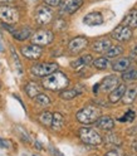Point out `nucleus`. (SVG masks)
<instances>
[{
  "instance_id": "nucleus-1",
  "label": "nucleus",
  "mask_w": 137,
  "mask_h": 156,
  "mask_svg": "<svg viewBox=\"0 0 137 156\" xmlns=\"http://www.w3.org/2000/svg\"><path fill=\"white\" fill-rule=\"evenodd\" d=\"M43 87L47 90H51V91H61L64 90L65 87L69 84V78H68L64 73L62 72H53L49 76L44 77L43 80Z\"/></svg>"
},
{
  "instance_id": "nucleus-2",
  "label": "nucleus",
  "mask_w": 137,
  "mask_h": 156,
  "mask_svg": "<svg viewBox=\"0 0 137 156\" xmlns=\"http://www.w3.org/2000/svg\"><path fill=\"white\" fill-rule=\"evenodd\" d=\"M101 116L100 110L94 106H86L82 110L77 112V120L83 125H91L97 121V119Z\"/></svg>"
},
{
  "instance_id": "nucleus-3",
  "label": "nucleus",
  "mask_w": 137,
  "mask_h": 156,
  "mask_svg": "<svg viewBox=\"0 0 137 156\" xmlns=\"http://www.w3.org/2000/svg\"><path fill=\"white\" fill-rule=\"evenodd\" d=\"M79 139L87 145L97 146L102 144V136L91 127H82L79 130Z\"/></svg>"
},
{
  "instance_id": "nucleus-4",
  "label": "nucleus",
  "mask_w": 137,
  "mask_h": 156,
  "mask_svg": "<svg viewBox=\"0 0 137 156\" xmlns=\"http://www.w3.org/2000/svg\"><path fill=\"white\" fill-rule=\"evenodd\" d=\"M0 20L4 24H15L19 20L18 9L10 5H2L0 6Z\"/></svg>"
},
{
  "instance_id": "nucleus-5",
  "label": "nucleus",
  "mask_w": 137,
  "mask_h": 156,
  "mask_svg": "<svg viewBox=\"0 0 137 156\" xmlns=\"http://www.w3.org/2000/svg\"><path fill=\"white\" fill-rule=\"evenodd\" d=\"M54 39V34L52 30H48V29H40V30H37L33 35H32V43L39 47L43 45H48L53 42Z\"/></svg>"
},
{
  "instance_id": "nucleus-6",
  "label": "nucleus",
  "mask_w": 137,
  "mask_h": 156,
  "mask_svg": "<svg viewBox=\"0 0 137 156\" xmlns=\"http://www.w3.org/2000/svg\"><path fill=\"white\" fill-rule=\"evenodd\" d=\"M53 19V12L49 6L47 5H39L35 10V22L39 25H47L52 22Z\"/></svg>"
},
{
  "instance_id": "nucleus-7",
  "label": "nucleus",
  "mask_w": 137,
  "mask_h": 156,
  "mask_svg": "<svg viewBox=\"0 0 137 156\" xmlns=\"http://www.w3.org/2000/svg\"><path fill=\"white\" fill-rule=\"evenodd\" d=\"M57 69H58L57 63H38L30 68L32 73L38 77H47L51 73L55 72Z\"/></svg>"
},
{
  "instance_id": "nucleus-8",
  "label": "nucleus",
  "mask_w": 137,
  "mask_h": 156,
  "mask_svg": "<svg viewBox=\"0 0 137 156\" xmlns=\"http://www.w3.org/2000/svg\"><path fill=\"white\" fill-rule=\"evenodd\" d=\"M112 37L116 39V41H120V42H128L130 39L132 38V30H131V28H128V27H126V25L121 24V25H118L117 28L113 29Z\"/></svg>"
},
{
  "instance_id": "nucleus-9",
  "label": "nucleus",
  "mask_w": 137,
  "mask_h": 156,
  "mask_svg": "<svg viewBox=\"0 0 137 156\" xmlns=\"http://www.w3.org/2000/svg\"><path fill=\"white\" fill-rule=\"evenodd\" d=\"M88 45V39L86 37H76L68 44V51L72 54L81 53L83 49H86V47Z\"/></svg>"
},
{
  "instance_id": "nucleus-10",
  "label": "nucleus",
  "mask_w": 137,
  "mask_h": 156,
  "mask_svg": "<svg viewBox=\"0 0 137 156\" xmlns=\"http://www.w3.org/2000/svg\"><path fill=\"white\" fill-rule=\"evenodd\" d=\"M43 53V49L42 47L39 45H35V44H29V45H25L22 48V54L28 58V59H32V61H37L40 58Z\"/></svg>"
},
{
  "instance_id": "nucleus-11",
  "label": "nucleus",
  "mask_w": 137,
  "mask_h": 156,
  "mask_svg": "<svg viewBox=\"0 0 137 156\" xmlns=\"http://www.w3.org/2000/svg\"><path fill=\"white\" fill-rule=\"evenodd\" d=\"M83 5V0H65L62 5V13L73 14Z\"/></svg>"
},
{
  "instance_id": "nucleus-12",
  "label": "nucleus",
  "mask_w": 137,
  "mask_h": 156,
  "mask_svg": "<svg viewBox=\"0 0 137 156\" xmlns=\"http://www.w3.org/2000/svg\"><path fill=\"white\" fill-rule=\"evenodd\" d=\"M83 22L87 25H101L103 23V15L100 12H92V13H88L84 18H83Z\"/></svg>"
},
{
  "instance_id": "nucleus-13",
  "label": "nucleus",
  "mask_w": 137,
  "mask_h": 156,
  "mask_svg": "<svg viewBox=\"0 0 137 156\" xmlns=\"http://www.w3.org/2000/svg\"><path fill=\"white\" fill-rule=\"evenodd\" d=\"M117 84H118V78L114 74H111V76H107L106 78H103L102 82L98 86L101 87L102 91H111Z\"/></svg>"
},
{
  "instance_id": "nucleus-14",
  "label": "nucleus",
  "mask_w": 137,
  "mask_h": 156,
  "mask_svg": "<svg viewBox=\"0 0 137 156\" xmlns=\"http://www.w3.org/2000/svg\"><path fill=\"white\" fill-rule=\"evenodd\" d=\"M96 125H97V127H100L102 130L110 131L114 127V121L110 116H100L96 121Z\"/></svg>"
},
{
  "instance_id": "nucleus-15",
  "label": "nucleus",
  "mask_w": 137,
  "mask_h": 156,
  "mask_svg": "<svg viewBox=\"0 0 137 156\" xmlns=\"http://www.w3.org/2000/svg\"><path fill=\"white\" fill-rule=\"evenodd\" d=\"M126 91V84H118V86H116L113 91L110 93L108 96V100L111 103H116V102H118L121 98H122V96Z\"/></svg>"
},
{
  "instance_id": "nucleus-16",
  "label": "nucleus",
  "mask_w": 137,
  "mask_h": 156,
  "mask_svg": "<svg viewBox=\"0 0 137 156\" xmlns=\"http://www.w3.org/2000/svg\"><path fill=\"white\" fill-rule=\"evenodd\" d=\"M24 90H25V93L30 97V98H34V97H37L39 93H42V86L30 81V82L26 83Z\"/></svg>"
},
{
  "instance_id": "nucleus-17",
  "label": "nucleus",
  "mask_w": 137,
  "mask_h": 156,
  "mask_svg": "<svg viewBox=\"0 0 137 156\" xmlns=\"http://www.w3.org/2000/svg\"><path fill=\"white\" fill-rule=\"evenodd\" d=\"M137 97V86H132L130 88H126L123 96H122V101L126 105H131Z\"/></svg>"
},
{
  "instance_id": "nucleus-18",
  "label": "nucleus",
  "mask_w": 137,
  "mask_h": 156,
  "mask_svg": "<svg viewBox=\"0 0 137 156\" xmlns=\"http://www.w3.org/2000/svg\"><path fill=\"white\" fill-rule=\"evenodd\" d=\"M111 47V41L107 38L98 39L94 44H93V51L97 53H106V51Z\"/></svg>"
},
{
  "instance_id": "nucleus-19",
  "label": "nucleus",
  "mask_w": 137,
  "mask_h": 156,
  "mask_svg": "<svg viewBox=\"0 0 137 156\" xmlns=\"http://www.w3.org/2000/svg\"><path fill=\"white\" fill-rule=\"evenodd\" d=\"M93 61V58L91 54H86L81 58H78V59H76L74 62L71 63V67H73L74 69H79V68L84 67V66H88V64H91Z\"/></svg>"
},
{
  "instance_id": "nucleus-20",
  "label": "nucleus",
  "mask_w": 137,
  "mask_h": 156,
  "mask_svg": "<svg viewBox=\"0 0 137 156\" xmlns=\"http://www.w3.org/2000/svg\"><path fill=\"white\" fill-rule=\"evenodd\" d=\"M130 66H131V62H130L128 58H120V59L113 62L112 68L116 72H125Z\"/></svg>"
},
{
  "instance_id": "nucleus-21",
  "label": "nucleus",
  "mask_w": 137,
  "mask_h": 156,
  "mask_svg": "<svg viewBox=\"0 0 137 156\" xmlns=\"http://www.w3.org/2000/svg\"><path fill=\"white\" fill-rule=\"evenodd\" d=\"M123 25L128 28H137V10L133 9L123 18Z\"/></svg>"
},
{
  "instance_id": "nucleus-22",
  "label": "nucleus",
  "mask_w": 137,
  "mask_h": 156,
  "mask_svg": "<svg viewBox=\"0 0 137 156\" xmlns=\"http://www.w3.org/2000/svg\"><path fill=\"white\" fill-rule=\"evenodd\" d=\"M30 34H32V30L29 27H24V28H20V29H18V30L13 32V37L19 42H23L25 39H28L30 37Z\"/></svg>"
},
{
  "instance_id": "nucleus-23",
  "label": "nucleus",
  "mask_w": 137,
  "mask_h": 156,
  "mask_svg": "<svg viewBox=\"0 0 137 156\" xmlns=\"http://www.w3.org/2000/svg\"><path fill=\"white\" fill-rule=\"evenodd\" d=\"M64 123V117L59 113V112H55L53 113V120H52V125H51V127L55 131L58 130H61L62 129V126Z\"/></svg>"
},
{
  "instance_id": "nucleus-24",
  "label": "nucleus",
  "mask_w": 137,
  "mask_h": 156,
  "mask_svg": "<svg viewBox=\"0 0 137 156\" xmlns=\"http://www.w3.org/2000/svg\"><path fill=\"white\" fill-rule=\"evenodd\" d=\"M104 141L107 144H110V145H117V146H120L122 144V139H121V136L118 133H116V132H110V133H107V136L104 137Z\"/></svg>"
},
{
  "instance_id": "nucleus-25",
  "label": "nucleus",
  "mask_w": 137,
  "mask_h": 156,
  "mask_svg": "<svg viewBox=\"0 0 137 156\" xmlns=\"http://www.w3.org/2000/svg\"><path fill=\"white\" fill-rule=\"evenodd\" d=\"M123 53V48L121 45H113V47H110L106 51V55L108 58H116Z\"/></svg>"
},
{
  "instance_id": "nucleus-26",
  "label": "nucleus",
  "mask_w": 137,
  "mask_h": 156,
  "mask_svg": "<svg viewBox=\"0 0 137 156\" xmlns=\"http://www.w3.org/2000/svg\"><path fill=\"white\" fill-rule=\"evenodd\" d=\"M34 100H35V103L37 105L42 106V107H45V106H49L51 105V98L48 96L43 94V93H39L37 97H34Z\"/></svg>"
},
{
  "instance_id": "nucleus-27",
  "label": "nucleus",
  "mask_w": 137,
  "mask_h": 156,
  "mask_svg": "<svg viewBox=\"0 0 137 156\" xmlns=\"http://www.w3.org/2000/svg\"><path fill=\"white\" fill-rule=\"evenodd\" d=\"M93 66L97 68V69H106L107 67H108V59H107L106 57H100L97 58V59L93 61Z\"/></svg>"
},
{
  "instance_id": "nucleus-28",
  "label": "nucleus",
  "mask_w": 137,
  "mask_h": 156,
  "mask_svg": "<svg viewBox=\"0 0 137 156\" xmlns=\"http://www.w3.org/2000/svg\"><path fill=\"white\" fill-rule=\"evenodd\" d=\"M78 94H79V92H77V90H65V91L61 92V98H63L65 101H69V100H73Z\"/></svg>"
},
{
  "instance_id": "nucleus-29",
  "label": "nucleus",
  "mask_w": 137,
  "mask_h": 156,
  "mask_svg": "<svg viewBox=\"0 0 137 156\" xmlns=\"http://www.w3.org/2000/svg\"><path fill=\"white\" fill-rule=\"evenodd\" d=\"M52 120H53V113H51V112H43L40 116H39V121L45 126H51Z\"/></svg>"
},
{
  "instance_id": "nucleus-30",
  "label": "nucleus",
  "mask_w": 137,
  "mask_h": 156,
  "mask_svg": "<svg viewBox=\"0 0 137 156\" xmlns=\"http://www.w3.org/2000/svg\"><path fill=\"white\" fill-rule=\"evenodd\" d=\"M122 80L126 82H131V81H136L137 80V71L136 69H131L127 71L122 74Z\"/></svg>"
},
{
  "instance_id": "nucleus-31",
  "label": "nucleus",
  "mask_w": 137,
  "mask_h": 156,
  "mask_svg": "<svg viewBox=\"0 0 137 156\" xmlns=\"http://www.w3.org/2000/svg\"><path fill=\"white\" fill-rule=\"evenodd\" d=\"M135 117H136L135 111L130 110V111H127L122 117H120L118 121H120V122H132V121L135 120Z\"/></svg>"
},
{
  "instance_id": "nucleus-32",
  "label": "nucleus",
  "mask_w": 137,
  "mask_h": 156,
  "mask_svg": "<svg viewBox=\"0 0 137 156\" xmlns=\"http://www.w3.org/2000/svg\"><path fill=\"white\" fill-rule=\"evenodd\" d=\"M12 54H13V59H14V63H15V66H16V69H18V73H23V68H22V64H20V62H19V58H18V55H16V53L14 52V49L12 48Z\"/></svg>"
},
{
  "instance_id": "nucleus-33",
  "label": "nucleus",
  "mask_w": 137,
  "mask_h": 156,
  "mask_svg": "<svg viewBox=\"0 0 137 156\" xmlns=\"http://www.w3.org/2000/svg\"><path fill=\"white\" fill-rule=\"evenodd\" d=\"M62 0H44V4L48 6H58L61 5Z\"/></svg>"
},
{
  "instance_id": "nucleus-34",
  "label": "nucleus",
  "mask_w": 137,
  "mask_h": 156,
  "mask_svg": "<svg viewBox=\"0 0 137 156\" xmlns=\"http://www.w3.org/2000/svg\"><path fill=\"white\" fill-rule=\"evenodd\" d=\"M104 156H123V154L121 150H111L108 152H106Z\"/></svg>"
},
{
  "instance_id": "nucleus-35",
  "label": "nucleus",
  "mask_w": 137,
  "mask_h": 156,
  "mask_svg": "<svg viewBox=\"0 0 137 156\" xmlns=\"http://www.w3.org/2000/svg\"><path fill=\"white\" fill-rule=\"evenodd\" d=\"M13 0H0V3H12Z\"/></svg>"
},
{
  "instance_id": "nucleus-36",
  "label": "nucleus",
  "mask_w": 137,
  "mask_h": 156,
  "mask_svg": "<svg viewBox=\"0 0 137 156\" xmlns=\"http://www.w3.org/2000/svg\"><path fill=\"white\" fill-rule=\"evenodd\" d=\"M132 54H133V55H137V47H135V49H133Z\"/></svg>"
},
{
  "instance_id": "nucleus-37",
  "label": "nucleus",
  "mask_w": 137,
  "mask_h": 156,
  "mask_svg": "<svg viewBox=\"0 0 137 156\" xmlns=\"http://www.w3.org/2000/svg\"><path fill=\"white\" fill-rule=\"evenodd\" d=\"M0 146H3V147L5 146V145H4V142H3V140H0Z\"/></svg>"
},
{
  "instance_id": "nucleus-38",
  "label": "nucleus",
  "mask_w": 137,
  "mask_h": 156,
  "mask_svg": "<svg viewBox=\"0 0 137 156\" xmlns=\"http://www.w3.org/2000/svg\"><path fill=\"white\" fill-rule=\"evenodd\" d=\"M0 52H3V45L0 44Z\"/></svg>"
},
{
  "instance_id": "nucleus-39",
  "label": "nucleus",
  "mask_w": 137,
  "mask_h": 156,
  "mask_svg": "<svg viewBox=\"0 0 137 156\" xmlns=\"http://www.w3.org/2000/svg\"><path fill=\"white\" fill-rule=\"evenodd\" d=\"M126 156H135V155H126Z\"/></svg>"
},
{
  "instance_id": "nucleus-40",
  "label": "nucleus",
  "mask_w": 137,
  "mask_h": 156,
  "mask_svg": "<svg viewBox=\"0 0 137 156\" xmlns=\"http://www.w3.org/2000/svg\"><path fill=\"white\" fill-rule=\"evenodd\" d=\"M0 87H2V84H0Z\"/></svg>"
}]
</instances>
